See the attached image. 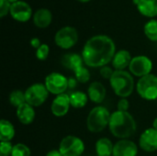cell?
<instances>
[{"label":"cell","instance_id":"6da1fadb","mask_svg":"<svg viewBox=\"0 0 157 156\" xmlns=\"http://www.w3.org/2000/svg\"><path fill=\"white\" fill-rule=\"evenodd\" d=\"M116 53V45L108 35L98 34L89 38L82 50L81 55L86 66L101 68L108 65Z\"/></svg>","mask_w":157,"mask_h":156},{"label":"cell","instance_id":"7a4b0ae2","mask_svg":"<svg viewBox=\"0 0 157 156\" xmlns=\"http://www.w3.org/2000/svg\"><path fill=\"white\" fill-rule=\"evenodd\" d=\"M109 129L111 134L120 139H129L137 131V124L131 113L128 111L116 110L111 113Z\"/></svg>","mask_w":157,"mask_h":156},{"label":"cell","instance_id":"3957f363","mask_svg":"<svg viewBox=\"0 0 157 156\" xmlns=\"http://www.w3.org/2000/svg\"><path fill=\"white\" fill-rule=\"evenodd\" d=\"M110 86L115 93L121 98H127L134 90V78L133 75L126 71H116L109 79Z\"/></svg>","mask_w":157,"mask_h":156},{"label":"cell","instance_id":"277c9868","mask_svg":"<svg viewBox=\"0 0 157 156\" xmlns=\"http://www.w3.org/2000/svg\"><path fill=\"white\" fill-rule=\"evenodd\" d=\"M110 112L103 106L93 108L86 118V128L92 133H98L109 127L110 120Z\"/></svg>","mask_w":157,"mask_h":156},{"label":"cell","instance_id":"5b68a950","mask_svg":"<svg viewBox=\"0 0 157 156\" xmlns=\"http://www.w3.org/2000/svg\"><path fill=\"white\" fill-rule=\"evenodd\" d=\"M136 91L138 95L148 101L157 99V76L150 74L146 76L139 78L136 84Z\"/></svg>","mask_w":157,"mask_h":156},{"label":"cell","instance_id":"8992f818","mask_svg":"<svg viewBox=\"0 0 157 156\" xmlns=\"http://www.w3.org/2000/svg\"><path fill=\"white\" fill-rule=\"evenodd\" d=\"M58 150L63 156H82L85 152V143L77 136L67 135L61 141Z\"/></svg>","mask_w":157,"mask_h":156},{"label":"cell","instance_id":"52a82bcc","mask_svg":"<svg viewBox=\"0 0 157 156\" xmlns=\"http://www.w3.org/2000/svg\"><path fill=\"white\" fill-rule=\"evenodd\" d=\"M77 41L78 32L76 29L71 26H64L61 28L54 35L55 44L63 50H69L73 48Z\"/></svg>","mask_w":157,"mask_h":156},{"label":"cell","instance_id":"ba28073f","mask_svg":"<svg viewBox=\"0 0 157 156\" xmlns=\"http://www.w3.org/2000/svg\"><path fill=\"white\" fill-rule=\"evenodd\" d=\"M49 91L44 84L36 83L29 86L25 90L26 103L34 108L40 107L49 97Z\"/></svg>","mask_w":157,"mask_h":156},{"label":"cell","instance_id":"9c48e42d","mask_svg":"<svg viewBox=\"0 0 157 156\" xmlns=\"http://www.w3.org/2000/svg\"><path fill=\"white\" fill-rule=\"evenodd\" d=\"M44 85L50 94L58 96L68 89V78L61 73L52 72L45 77Z\"/></svg>","mask_w":157,"mask_h":156},{"label":"cell","instance_id":"30bf717a","mask_svg":"<svg viewBox=\"0 0 157 156\" xmlns=\"http://www.w3.org/2000/svg\"><path fill=\"white\" fill-rule=\"evenodd\" d=\"M152 60L145 55H137L132 57L129 66V72L136 77L142 78L151 74L153 70Z\"/></svg>","mask_w":157,"mask_h":156},{"label":"cell","instance_id":"8fae6325","mask_svg":"<svg viewBox=\"0 0 157 156\" xmlns=\"http://www.w3.org/2000/svg\"><path fill=\"white\" fill-rule=\"evenodd\" d=\"M9 14L13 19L21 23L29 21L31 17H33L31 6L29 3L23 0H19L16 3L11 4Z\"/></svg>","mask_w":157,"mask_h":156},{"label":"cell","instance_id":"7c38bea8","mask_svg":"<svg viewBox=\"0 0 157 156\" xmlns=\"http://www.w3.org/2000/svg\"><path fill=\"white\" fill-rule=\"evenodd\" d=\"M140 148L147 153H154L157 151V131L155 129L148 128L140 136Z\"/></svg>","mask_w":157,"mask_h":156},{"label":"cell","instance_id":"4fadbf2b","mask_svg":"<svg viewBox=\"0 0 157 156\" xmlns=\"http://www.w3.org/2000/svg\"><path fill=\"white\" fill-rule=\"evenodd\" d=\"M71 107L70 97L67 94H61L54 97L51 105V112L55 117L61 118L65 116Z\"/></svg>","mask_w":157,"mask_h":156},{"label":"cell","instance_id":"5bb4252c","mask_svg":"<svg viewBox=\"0 0 157 156\" xmlns=\"http://www.w3.org/2000/svg\"><path fill=\"white\" fill-rule=\"evenodd\" d=\"M138 151L139 148L134 142L122 139L114 144L112 156H137Z\"/></svg>","mask_w":157,"mask_h":156},{"label":"cell","instance_id":"9a60e30c","mask_svg":"<svg viewBox=\"0 0 157 156\" xmlns=\"http://www.w3.org/2000/svg\"><path fill=\"white\" fill-rule=\"evenodd\" d=\"M107 95V90L104 85L98 81H95L89 84L87 88V96L90 101L95 104H101Z\"/></svg>","mask_w":157,"mask_h":156},{"label":"cell","instance_id":"2e32d148","mask_svg":"<svg viewBox=\"0 0 157 156\" xmlns=\"http://www.w3.org/2000/svg\"><path fill=\"white\" fill-rule=\"evenodd\" d=\"M132 60L131 52L127 50H119L116 51L111 64L114 70L116 71H123L126 68H129L130 63Z\"/></svg>","mask_w":157,"mask_h":156},{"label":"cell","instance_id":"e0dca14e","mask_svg":"<svg viewBox=\"0 0 157 156\" xmlns=\"http://www.w3.org/2000/svg\"><path fill=\"white\" fill-rule=\"evenodd\" d=\"M17 118L18 121L23 125H29L31 124L36 117V112L34 107L30 106L28 103H24L20 107L17 108L16 111Z\"/></svg>","mask_w":157,"mask_h":156},{"label":"cell","instance_id":"ac0fdd59","mask_svg":"<svg viewBox=\"0 0 157 156\" xmlns=\"http://www.w3.org/2000/svg\"><path fill=\"white\" fill-rule=\"evenodd\" d=\"M33 23L39 29L48 28L52 21V13L48 8H40L33 13Z\"/></svg>","mask_w":157,"mask_h":156},{"label":"cell","instance_id":"d6986e66","mask_svg":"<svg viewBox=\"0 0 157 156\" xmlns=\"http://www.w3.org/2000/svg\"><path fill=\"white\" fill-rule=\"evenodd\" d=\"M61 63L63 67L73 72H75L80 66L86 65L82 58V55L74 52L63 54L61 58Z\"/></svg>","mask_w":157,"mask_h":156},{"label":"cell","instance_id":"ffe728a7","mask_svg":"<svg viewBox=\"0 0 157 156\" xmlns=\"http://www.w3.org/2000/svg\"><path fill=\"white\" fill-rule=\"evenodd\" d=\"M136 7L139 13L146 17L154 18L157 16V0H140Z\"/></svg>","mask_w":157,"mask_h":156},{"label":"cell","instance_id":"44dd1931","mask_svg":"<svg viewBox=\"0 0 157 156\" xmlns=\"http://www.w3.org/2000/svg\"><path fill=\"white\" fill-rule=\"evenodd\" d=\"M113 148L114 144L107 137H102L98 139L95 146L96 154L98 156H112Z\"/></svg>","mask_w":157,"mask_h":156},{"label":"cell","instance_id":"7402d4cb","mask_svg":"<svg viewBox=\"0 0 157 156\" xmlns=\"http://www.w3.org/2000/svg\"><path fill=\"white\" fill-rule=\"evenodd\" d=\"M16 134V130L14 125L7 120H0V141L1 142H10L13 140Z\"/></svg>","mask_w":157,"mask_h":156},{"label":"cell","instance_id":"603a6c76","mask_svg":"<svg viewBox=\"0 0 157 156\" xmlns=\"http://www.w3.org/2000/svg\"><path fill=\"white\" fill-rule=\"evenodd\" d=\"M69 97H70L71 107L74 108H82L86 107L89 99L87 94L82 91H74L69 95Z\"/></svg>","mask_w":157,"mask_h":156},{"label":"cell","instance_id":"cb8c5ba5","mask_svg":"<svg viewBox=\"0 0 157 156\" xmlns=\"http://www.w3.org/2000/svg\"><path fill=\"white\" fill-rule=\"evenodd\" d=\"M144 32L148 40L157 42V19L152 18L148 20L144 24Z\"/></svg>","mask_w":157,"mask_h":156},{"label":"cell","instance_id":"d4e9b609","mask_svg":"<svg viewBox=\"0 0 157 156\" xmlns=\"http://www.w3.org/2000/svg\"><path fill=\"white\" fill-rule=\"evenodd\" d=\"M9 103L11 106L15 108H18L24 103H26V97H25V92L19 90V89H15L13 90L10 95H9Z\"/></svg>","mask_w":157,"mask_h":156},{"label":"cell","instance_id":"484cf974","mask_svg":"<svg viewBox=\"0 0 157 156\" xmlns=\"http://www.w3.org/2000/svg\"><path fill=\"white\" fill-rule=\"evenodd\" d=\"M75 77L79 83L86 84L90 80V72L86 65H82L77 68L75 72Z\"/></svg>","mask_w":157,"mask_h":156},{"label":"cell","instance_id":"4316f807","mask_svg":"<svg viewBox=\"0 0 157 156\" xmlns=\"http://www.w3.org/2000/svg\"><path fill=\"white\" fill-rule=\"evenodd\" d=\"M11 156H31V151L24 143H17L13 147Z\"/></svg>","mask_w":157,"mask_h":156},{"label":"cell","instance_id":"83f0119b","mask_svg":"<svg viewBox=\"0 0 157 156\" xmlns=\"http://www.w3.org/2000/svg\"><path fill=\"white\" fill-rule=\"evenodd\" d=\"M50 54V47L46 43H42L37 50H36V57L40 61H45L47 60L48 56Z\"/></svg>","mask_w":157,"mask_h":156},{"label":"cell","instance_id":"f1b7e54d","mask_svg":"<svg viewBox=\"0 0 157 156\" xmlns=\"http://www.w3.org/2000/svg\"><path fill=\"white\" fill-rule=\"evenodd\" d=\"M14 145L10 142L0 143V156H11Z\"/></svg>","mask_w":157,"mask_h":156},{"label":"cell","instance_id":"f546056e","mask_svg":"<svg viewBox=\"0 0 157 156\" xmlns=\"http://www.w3.org/2000/svg\"><path fill=\"white\" fill-rule=\"evenodd\" d=\"M11 3L8 0H0V17H4L10 12Z\"/></svg>","mask_w":157,"mask_h":156},{"label":"cell","instance_id":"4dcf8cb0","mask_svg":"<svg viewBox=\"0 0 157 156\" xmlns=\"http://www.w3.org/2000/svg\"><path fill=\"white\" fill-rule=\"evenodd\" d=\"M115 70H113V68H111L110 66L109 65H105L103 67L100 68L99 70V73H100V75L104 78V79H110L111 76L113 75Z\"/></svg>","mask_w":157,"mask_h":156},{"label":"cell","instance_id":"1f68e13d","mask_svg":"<svg viewBox=\"0 0 157 156\" xmlns=\"http://www.w3.org/2000/svg\"><path fill=\"white\" fill-rule=\"evenodd\" d=\"M130 108V103L128 101L127 98H120V100L118 101V104H117V110L119 111H123V112H126L128 111Z\"/></svg>","mask_w":157,"mask_h":156},{"label":"cell","instance_id":"d6a6232c","mask_svg":"<svg viewBox=\"0 0 157 156\" xmlns=\"http://www.w3.org/2000/svg\"><path fill=\"white\" fill-rule=\"evenodd\" d=\"M29 43H30V45H31V47L32 48H34V49H38L42 43L40 42V40L39 39V38H37V37H34V38H32L30 40H29Z\"/></svg>","mask_w":157,"mask_h":156},{"label":"cell","instance_id":"836d02e7","mask_svg":"<svg viewBox=\"0 0 157 156\" xmlns=\"http://www.w3.org/2000/svg\"><path fill=\"white\" fill-rule=\"evenodd\" d=\"M78 81L75 77H70L68 78V89H74L76 87Z\"/></svg>","mask_w":157,"mask_h":156},{"label":"cell","instance_id":"e575fe53","mask_svg":"<svg viewBox=\"0 0 157 156\" xmlns=\"http://www.w3.org/2000/svg\"><path fill=\"white\" fill-rule=\"evenodd\" d=\"M45 156H63V154L60 153L59 150H52V151L48 152Z\"/></svg>","mask_w":157,"mask_h":156},{"label":"cell","instance_id":"d590c367","mask_svg":"<svg viewBox=\"0 0 157 156\" xmlns=\"http://www.w3.org/2000/svg\"><path fill=\"white\" fill-rule=\"evenodd\" d=\"M153 128L155 129L157 131V117L154 120V121H153Z\"/></svg>","mask_w":157,"mask_h":156},{"label":"cell","instance_id":"8d00e7d4","mask_svg":"<svg viewBox=\"0 0 157 156\" xmlns=\"http://www.w3.org/2000/svg\"><path fill=\"white\" fill-rule=\"evenodd\" d=\"M132 2H133V4H134L135 6H137V5L139 4V2H140V0H132Z\"/></svg>","mask_w":157,"mask_h":156},{"label":"cell","instance_id":"74e56055","mask_svg":"<svg viewBox=\"0 0 157 156\" xmlns=\"http://www.w3.org/2000/svg\"><path fill=\"white\" fill-rule=\"evenodd\" d=\"M76 1L81 2V3H86V2H89V1H91V0H76Z\"/></svg>","mask_w":157,"mask_h":156},{"label":"cell","instance_id":"f35d334b","mask_svg":"<svg viewBox=\"0 0 157 156\" xmlns=\"http://www.w3.org/2000/svg\"><path fill=\"white\" fill-rule=\"evenodd\" d=\"M11 4H13V3H16V2H17V1H19V0H8Z\"/></svg>","mask_w":157,"mask_h":156}]
</instances>
